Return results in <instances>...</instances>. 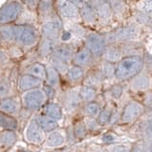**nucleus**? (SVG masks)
I'll list each match as a JSON object with an SVG mask.
<instances>
[{
	"label": "nucleus",
	"mask_w": 152,
	"mask_h": 152,
	"mask_svg": "<svg viewBox=\"0 0 152 152\" xmlns=\"http://www.w3.org/2000/svg\"><path fill=\"white\" fill-rule=\"evenodd\" d=\"M27 99H32V101H28V104L31 107H35L40 104L41 102L43 101V97H42V94L39 93L38 91L35 92H31V94H28V96L27 97Z\"/></svg>",
	"instance_id": "5"
},
{
	"label": "nucleus",
	"mask_w": 152,
	"mask_h": 152,
	"mask_svg": "<svg viewBox=\"0 0 152 152\" xmlns=\"http://www.w3.org/2000/svg\"><path fill=\"white\" fill-rule=\"evenodd\" d=\"M90 59V53L87 50H82L78 54V56L76 57V63L78 62V64L80 65H86L88 63V60Z\"/></svg>",
	"instance_id": "6"
},
{
	"label": "nucleus",
	"mask_w": 152,
	"mask_h": 152,
	"mask_svg": "<svg viewBox=\"0 0 152 152\" xmlns=\"http://www.w3.org/2000/svg\"><path fill=\"white\" fill-rule=\"evenodd\" d=\"M81 75H82V70H80V69L74 68V69H72L70 70V78L79 79Z\"/></svg>",
	"instance_id": "8"
},
{
	"label": "nucleus",
	"mask_w": 152,
	"mask_h": 152,
	"mask_svg": "<svg viewBox=\"0 0 152 152\" xmlns=\"http://www.w3.org/2000/svg\"><path fill=\"white\" fill-rule=\"evenodd\" d=\"M28 137H30V139L31 140H36V141H41L42 140V133L39 129V127H38L36 125H32L31 126V128L28 129Z\"/></svg>",
	"instance_id": "4"
},
{
	"label": "nucleus",
	"mask_w": 152,
	"mask_h": 152,
	"mask_svg": "<svg viewBox=\"0 0 152 152\" xmlns=\"http://www.w3.org/2000/svg\"><path fill=\"white\" fill-rule=\"evenodd\" d=\"M40 125L45 128V129H50L55 126V122L50 120V118H43L40 121Z\"/></svg>",
	"instance_id": "7"
},
{
	"label": "nucleus",
	"mask_w": 152,
	"mask_h": 152,
	"mask_svg": "<svg viewBox=\"0 0 152 152\" xmlns=\"http://www.w3.org/2000/svg\"><path fill=\"white\" fill-rule=\"evenodd\" d=\"M18 34L19 40H21L23 43H31L34 40V33L31 30L26 28H21V30L16 31Z\"/></svg>",
	"instance_id": "2"
},
{
	"label": "nucleus",
	"mask_w": 152,
	"mask_h": 152,
	"mask_svg": "<svg viewBox=\"0 0 152 152\" xmlns=\"http://www.w3.org/2000/svg\"><path fill=\"white\" fill-rule=\"evenodd\" d=\"M19 9H17L16 5H10L7 8H5V10L2 12V16H0V18L4 21L11 20L14 17L15 13H17V11Z\"/></svg>",
	"instance_id": "3"
},
{
	"label": "nucleus",
	"mask_w": 152,
	"mask_h": 152,
	"mask_svg": "<svg viewBox=\"0 0 152 152\" xmlns=\"http://www.w3.org/2000/svg\"><path fill=\"white\" fill-rule=\"evenodd\" d=\"M141 66V60L139 58H127L119 65L117 69V75L120 78H126L132 74H135Z\"/></svg>",
	"instance_id": "1"
}]
</instances>
